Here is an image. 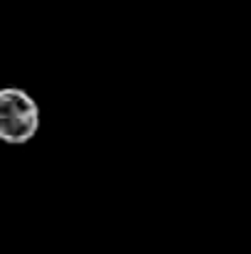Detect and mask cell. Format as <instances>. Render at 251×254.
<instances>
[{"mask_svg": "<svg viewBox=\"0 0 251 254\" xmlns=\"http://www.w3.org/2000/svg\"><path fill=\"white\" fill-rule=\"evenodd\" d=\"M42 124L40 104L20 86L0 89V141L7 146L30 143Z\"/></svg>", "mask_w": 251, "mask_h": 254, "instance_id": "6da1fadb", "label": "cell"}]
</instances>
